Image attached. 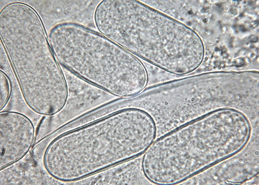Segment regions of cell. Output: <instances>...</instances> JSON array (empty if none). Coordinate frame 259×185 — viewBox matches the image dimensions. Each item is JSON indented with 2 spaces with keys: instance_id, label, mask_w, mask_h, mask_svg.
<instances>
[{
  "instance_id": "obj_5",
  "label": "cell",
  "mask_w": 259,
  "mask_h": 185,
  "mask_svg": "<svg viewBox=\"0 0 259 185\" xmlns=\"http://www.w3.org/2000/svg\"><path fill=\"white\" fill-rule=\"evenodd\" d=\"M49 39L58 61L88 83L123 99L136 97L146 89L145 65L102 34L65 22L51 29Z\"/></svg>"
},
{
  "instance_id": "obj_7",
  "label": "cell",
  "mask_w": 259,
  "mask_h": 185,
  "mask_svg": "<svg viewBox=\"0 0 259 185\" xmlns=\"http://www.w3.org/2000/svg\"><path fill=\"white\" fill-rule=\"evenodd\" d=\"M0 109L6 107L9 101L12 94V85L8 75L3 70L0 71Z\"/></svg>"
},
{
  "instance_id": "obj_6",
  "label": "cell",
  "mask_w": 259,
  "mask_h": 185,
  "mask_svg": "<svg viewBox=\"0 0 259 185\" xmlns=\"http://www.w3.org/2000/svg\"><path fill=\"white\" fill-rule=\"evenodd\" d=\"M36 129L24 114L12 111L0 113V169L14 164L30 152L36 141Z\"/></svg>"
},
{
  "instance_id": "obj_3",
  "label": "cell",
  "mask_w": 259,
  "mask_h": 185,
  "mask_svg": "<svg viewBox=\"0 0 259 185\" xmlns=\"http://www.w3.org/2000/svg\"><path fill=\"white\" fill-rule=\"evenodd\" d=\"M93 18L102 35L166 72L190 74L203 62L204 45L196 31L142 2L103 0Z\"/></svg>"
},
{
  "instance_id": "obj_2",
  "label": "cell",
  "mask_w": 259,
  "mask_h": 185,
  "mask_svg": "<svg viewBox=\"0 0 259 185\" xmlns=\"http://www.w3.org/2000/svg\"><path fill=\"white\" fill-rule=\"evenodd\" d=\"M251 134V123L243 112L214 111L153 142L143 158L144 174L157 184L181 183L241 152Z\"/></svg>"
},
{
  "instance_id": "obj_4",
  "label": "cell",
  "mask_w": 259,
  "mask_h": 185,
  "mask_svg": "<svg viewBox=\"0 0 259 185\" xmlns=\"http://www.w3.org/2000/svg\"><path fill=\"white\" fill-rule=\"evenodd\" d=\"M0 39L29 108L47 117L60 112L68 98L67 81L37 11L21 2L6 5Z\"/></svg>"
},
{
  "instance_id": "obj_1",
  "label": "cell",
  "mask_w": 259,
  "mask_h": 185,
  "mask_svg": "<svg viewBox=\"0 0 259 185\" xmlns=\"http://www.w3.org/2000/svg\"><path fill=\"white\" fill-rule=\"evenodd\" d=\"M157 134L147 113L122 109L55 137L45 150L44 167L57 180L76 181L144 154Z\"/></svg>"
}]
</instances>
